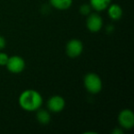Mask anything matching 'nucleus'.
Here are the masks:
<instances>
[{"instance_id":"obj_4","label":"nucleus","mask_w":134,"mask_h":134,"mask_svg":"<svg viewBox=\"0 0 134 134\" xmlns=\"http://www.w3.org/2000/svg\"><path fill=\"white\" fill-rule=\"evenodd\" d=\"M86 29L91 33H97L99 32L104 27V21L99 14L97 13H90L86 17Z\"/></svg>"},{"instance_id":"obj_2","label":"nucleus","mask_w":134,"mask_h":134,"mask_svg":"<svg viewBox=\"0 0 134 134\" xmlns=\"http://www.w3.org/2000/svg\"><path fill=\"white\" fill-rule=\"evenodd\" d=\"M84 86L88 93L97 95L103 88V83L100 76L96 73H87L84 77Z\"/></svg>"},{"instance_id":"obj_8","label":"nucleus","mask_w":134,"mask_h":134,"mask_svg":"<svg viewBox=\"0 0 134 134\" xmlns=\"http://www.w3.org/2000/svg\"><path fill=\"white\" fill-rule=\"evenodd\" d=\"M108 10V16L110 19L114 21H118L122 18L123 10L119 5L118 4H110L107 8Z\"/></svg>"},{"instance_id":"obj_16","label":"nucleus","mask_w":134,"mask_h":134,"mask_svg":"<svg viewBox=\"0 0 134 134\" xmlns=\"http://www.w3.org/2000/svg\"><path fill=\"white\" fill-rule=\"evenodd\" d=\"M106 30H107V31H108V32H113L114 27L112 26V25H108V26H107Z\"/></svg>"},{"instance_id":"obj_13","label":"nucleus","mask_w":134,"mask_h":134,"mask_svg":"<svg viewBox=\"0 0 134 134\" xmlns=\"http://www.w3.org/2000/svg\"><path fill=\"white\" fill-rule=\"evenodd\" d=\"M9 56L4 52H0V66H6Z\"/></svg>"},{"instance_id":"obj_15","label":"nucleus","mask_w":134,"mask_h":134,"mask_svg":"<svg viewBox=\"0 0 134 134\" xmlns=\"http://www.w3.org/2000/svg\"><path fill=\"white\" fill-rule=\"evenodd\" d=\"M112 133L113 134H122L123 133V130H122V128H117V129H115V130L112 131Z\"/></svg>"},{"instance_id":"obj_1","label":"nucleus","mask_w":134,"mask_h":134,"mask_svg":"<svg viewBox=\"0 0 134 134\" xmlns=\"http://www.w3.org/2000/svg\"><path fill=\"white\" fill-rule=\"evenodd\" d=\"M43 97L37 90L26 89L19 97V105L27 112H35L41 108Z\"/></svg>"},{"instance_id":"obj_7","label":"nucleus","mask_w":134,"mask_h":134,"mask_svg":"<svg viewBox=\"0 0 134 134\" xmlns=\"http://www.w3.org/2000/svg\"><path fill=\"white\" fill-rule=\"evenodd\" d=\"M65 108V100L62 96L54 95L52 96L47 100V109L51 113L57 114L62 112Z\"/></svg>"},{"instance_id":"obj_5","label":"nucleus","mask_w":134,"mask_h":134,"mask_svg":"<svg viewBox=\"0 0 134 134\" xmlns=\"http://www.w3.org/2000/svg\"><path fill=\"white\" fill-rule=\"evenodd\" d=\"M7 70L11 74H20L24 71L26 67L25 60L21 56L13 55L9 56L8 61L6 64Z\"/></svg>"},{"instance_id":"obj_14","label":"nucleus","mask_w":134,"mask_h":134,"mask_svg":"<svg viewBox=\"0 0 134 134\" xmlns=\"http://www.w3.org/2000/svg\"><path fill=\"white\" fill-rule=\"evenodd\" d=\"M7 46V41L3 36L0 35V51L4 50Z\"/></svg>"},{"instance_id":"obj_10","label":"nucleus","mask_w":134,"mask_h":134,"mask_svg":"<svg viewBox=\"0 0 134 134\" xmlns=\"http://www.w3.org/2000/svg\"><path fill=\"white\" fill-rule=\"evenodd\" d=\"M111 2L112 0H89V5L93 10L101 12L106 10Z\"/></svg>"},{"instance_id":"obj_6","label":"nucleus","mask_w":134,"mask_h":134,"mask_svg":"<svg viewBox=\"0 0 134 134\" xmlns=\"http://www.w3.org/2000/svg\"><path fill=\"white\" fill-rule=\"evenodd\" d=\"M84 51V44L78 39H72L66 43L65 52L70 58H77Z\"/></svg>"},{"instance_id":"obj_11","label":"nucleus","mask_w":134,"mask_h":134,"mask_svg":"<svg viewBox=\"0 0 134 134\" xmlns=\"http://www.w3.org/2000/svg\"><path fill=\"white\" fill-rule=\"evenodd\" d=\"M36 112V119L41 124L47 125L51 121V112L48 109H41L39 108Z\"/></svg>"},{"instance_id":"obj_12","label":"nucleus","mask_w":134,"mask_h":134,"mask_svg":"<svg viewBox=\"0 0 134 134\" xmlns=\"http://www.w3.org/2000/svg\"><path fill=\"white\" fill-rule=\"evenodd\" d=\"M92 8L90 7L89 4H83L80 6L79 8V13L82 16H85V17H87L90 13L92 12Z\"/></svg>"},{"instance_id":"obj_9","label":"nucleus","mask_w":134,"mask_h":134,"mask_svg":"<svg viewBox=\"0 0 134 134\" xmlns=\"http://www.w3.org/2000/svg\"><path fill=\"white\" fill-rule=\"evenodd\" d=\"M49 3L55 9L64 11L72 7L73 0H49Z\"/></svg>"},{"instance_id":"obj_3","label":"nucleus","mask_w":134,"mask_h":134,"mask_svg":"<svg viewBox=\"0 0 134 134\" xmlns=\"http://www.w3.org/2000/svg\"><path fill=\"white\" fill-rule=\"evenodd\" d=\"M118 122L123 130H131L134 127V113L130 108H124L119 113Z\"/></svg>"}]
</instances>
